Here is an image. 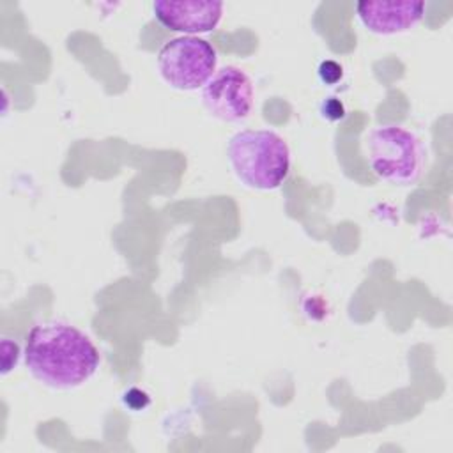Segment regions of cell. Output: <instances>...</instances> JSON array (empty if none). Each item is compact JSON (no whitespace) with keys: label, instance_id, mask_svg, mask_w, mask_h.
Listing matches in <instances>:
<instances>
[{"label":"cell","instance_id":"1","mask_svg":"<svg viewBox=\"0 0 453 453\" xmlns=\"http://www.w3.org/2000/svg\"><path fill=\"white\" fill-rule=\"evenodd\" d=\"M101 356L92 340L65 322L35 324L25 342V365L44 386L73 389L99 368Z\"/></svg>","mask_w":453,"mask_h":453},{"label":"cell","instance_id":"2","mask_svg":"<svg viewBox=\"0 0 453 453\" xmlns=\"http://www.w3.org/2000/svg\"><path fill=\"white\" fill-rule=\"evenodd\" d=\"M226 157L235 177L258 191L280 188L290 172L288 145L269 129L237 131L228 140Z\"/></svg>","mask_w":453,"mask_h":453},{"label":"cell","instance_id":"3","mask_svg":"<svg viewBox=\"0 0 453 453\" xmlns=\"http://www.w3.org/2000/svg\"><path fill=\"white\" fill-rule=\"evenodd\" d=\"M365 150L373 173L395 186L416 184L426 168L423 140L403 126L372 127L365 136Z\"/></svg>","mask_w":453,"mask_h":453},{"label":"cell","instance_id":"4","mask_svg":"<svg viewBox=\"0 0 453 453\" xmlns=\"http://www.w3.org/2000/svg\"><path fill=\"white\" fill-rule=\"evenodd\" d=\"M218 65L216 50L198 35L166 41L157 53V69L166 85L177 90L203 88Z\"/></svg>","mask_w":453,"mask_h":453},{"label":"cell","instance_id":"5","mask_svg":"<svg viewBox=\"0 0 453 453\" xmlns=\"http://www.w3.org/2000/svg\"><path fill=\"white\" fill-rule=\"evenodd\" d=\"M202 103L212 117L223 122L246 119L253 106L250 76L235 65L221 67L202 88Z\"/></svg>","mask_w":453,"mask_h":453},{"label":"cell","instance_id":"6","mask_svg":"<svg viewBox=\"0 0 453 453\" xmlns=\"http://www.w3.org/2000/svg\"><path fill=\"white\" fill-rule=\"evenodd\" d=\"M223 4L212 0H157L154 18L168 30L184 35L212 32L223 16Z\"/></svg>","mask_w":453,"mask_h":453},{"label":"cell","instance_id":"7","mask_svg":"<svg viewBox=\"0 0 453 453\" xmlns=\"http://www.w3.org/2000/svg\"><path fill=\"white\" fill-rule=\"evenodd\" d=\"M423 2H357L356 14L363 27L379 35L412 30L425 16Z\"/></svg>","mask_w":453,"mask_h":453},{"label":"cell","instance_id":"8","mask_svg":"<svg viewBox=\"0 0 453 453\" xmlns=\"http://www.w3.org/2000/svg\"><path fill=\"white\" fill-rule=\"evenodd\" d=\"M319 74H320L322 81L334 83V81H338L342 78V67L336 62H333V60H326V62L320 64Z\"/></svg>","mask_w":453,"mask_h":453}]
</instances>
